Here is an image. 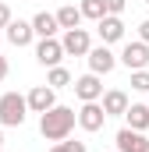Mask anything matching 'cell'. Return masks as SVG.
Masks as SVG:
<instances>
[{"label":"cell","mask_w":149,"mask_h":152,"mask_svg":"<svg viewBox=\"0 0 149 152\" xmlns=\"http://www.w3.org/2000/svg\"><path fill=\"white\" fill-rule=\"evenodd\" d=\"M71 127H74V110H68V106H50L46 113H39V131L50 142H64L71 134Z\"/></svg>","instance_id":"obj_1"},{"label":"cell","mask_w":149,"mask_h":152,"mask_svg":"<svg viewBox=\"0 0 149 152\" xmlns=\"http://www.w3.org/2000/svg\"><path fill=\"white\" fill-rule=\"evenodd\" d=\"M25 110H29L25 96H18V92L0 96V124L4 127H21L25 124Z\"/></svg>","instance_id":"obj_2"},{"label":"cell","mask_w":149,"mask_h":152,"mask_svg":"<svg viewBox=\"0 0 149 152\" xmlns=\"http://www.w3.org/2000/svg\"><path fill=\"white\" fill-rule=\"evenodd\" d=\"M60 50H64L68 57H85V53L92 50V42H89V32H85V28H64Z\"/></svg>","instance_id":"obj_3"},{"label":"cell","mask_w":149,"mask_h":152,"mask_svg":"<svg viewBox=\"0 0 149 152\" xmlns=\"http://www.w3.org/2000/svg\"><path fill=\"white\" fill-rule=\"evenodd\" d=\"M121 64H124L128 71H146V64H149V46H146V42H128L124 53H121Z\"/></svg>","instance_id":"obj_4"},{"label":"cell","mask_w":149,"mask_h":152,"mask_svg":"<svg viewBox=\"0 0 149 152\" xmlns=\"http://www.w3.org/2000/svg\"><path fill=\"white\" fill-rule=\"evenodd\" d=\"M117 152H149V142L142 131H131V127H121L117 131Z\"/></svg>","instance_id":"obj_5"},{"label":"cell","mask_w":149,"mask_h":152,"mask_svg":"<svg viewBox=\"0 0 149 152\" xmlns=\"http://www.w3.org/2000/svg\"><path fill=\"white\" fill-rule=\"evenodd\" d=\"M85 57H89V71H92V75H110L114 64H117V57L107 50V42H103V46H96V50H89Z\"/></svg>","instance_id":"obj_6"},{"label":"cell","mask_w":149,"mask_h":152,"mask_svg":"<svg viewBox=\"0 0 149 152\" xmlns=\"http://www.w3.org/2000/svg\"><path fill=\"white\" fill-rule=\"evenodd\" d=\"M74 96L82 99V103H96L100 96H103V85H100V75H82L78 81H74Z\"/></svg>","instance_id":"obj_7"},{"label":"cell","mask_w":149,"mask_h":152,"mask_svg":"<svg viewBox=\"0 0 149 152\" xmlns=\"http://www.w3.org/2000/svg\"><path fill=\"white\" fill-rule=\"evenodd\" d=\"M25 103H29V110H36V113H46L50 106H57V96H53V88H50V85H36V88L25 96Z\"/></svg>","instance_id":"obj_8"},{"label":"cell","mask_w":149,"mask_h":152,"mask_svg":"<svg viewBox=\"0 0 149 152\" xmlns=\"http://www.w3.org/2000/svg\"><path fill=\"white\" fill-rule=\"evenodd\" d=\"M74 120H78L85 131H100V127H103V120H107V113H103V106H100V103H85V106L74 113Z\"/></svg>","instance_id":"obj_9"},{"label":"cell","mask_w":149,"mask_h":152,"mask_svg":"<svg viewBox=\"0 0 149 152\" xmlns=\"http://www.w3.org/2000/svg\"><path fill=\"white\" fill-rule=\"evenodd\" d=\"M60 57H64V50H60V42H57V39H39L36 60L43 64V67H57V64H60Z\"/></svg>","instance_id":"obj_10"},{"label":"cell","mask_w":149,"mask_h":152,"mask_svg":"<svg viewBox=\"0 0 149 152\" xmlns=\"http://www.w3.org/2000/svg\"><path fill=\"white\" fill-rule=\"evenodd\" d=\"M32 36H36V32H32V21H21V18H18V21H14V18L7 21V42H14V46H29Z\"/></svg>","instance_id":"obj_11"},{"label":"cell","mask_w":149,"mask_h":152,"mask_svg":"<svg viewBox=\"0 0 149 152\" xmlns=\"http://www.w3.org/2000/svg\"><path fill=\"white\" fill-rule=\"evenodd\" d=\"M96 25H100V39H103V42H117V39L124 36V21H121L117 14H103Z\"/></svg>","instance_id":"obj_12"},{"label":"cell","mask_w":149,"mask_h":152,"mask_svg":"<svg viewBox=\"0 0 149 152\" xmlns=\"http://www.w3.org/2000/svg\"><path fill=\"white\" fill-rule=\"evenodd\" d=\"M57 28H60V25H57V18H53L50 11H39L36 18H32V32H36L39 39H53Z\"/></svg>","instance_id":"obj_13"},{"label":"cell","mask_w":149,"mask_h":152,"mask_svg":"<svg viewBox=\"0 0 149 152\" xmlns=\"http://www.w3.org/2000/svg\"><path fill=\"white\" fill-rule=\"evenodd\" d=\"M124 110H128V96H124L121 88H110V92L103 96V113L107 117H121Z\"/></svg>","instance_id":"obj_14"},{"label":"cell","mask_w":149,"mask_h":152,"mask_svg":"<svg viewBox=\"0 0 149 152\" xmlns=\"http://www.w3.org/2000/svg\"><path fill=\"white\" fill-rule=\"evenodd\" d=\"M121 117H128V127L131 131H146L149 127V106H142V103H131Z\"/></svg>","instance_id":"obj_15"},{"label":"cell","mask_w":149,"mask_h":152,"mask_svg":"<svg viewBox=\"0 0 149 152\" xmlns=\"http://www.w3.org/2000/svg\"><path fill=\"white\" fill-rule=\"evenodd\" d=\"M53 18H57V25H60V28H78V25H82V11H78L74 4H64Z\"/></svg>","instance_id":"obj_16"},{"label":"cell","mask_w":149,"mask_h":152,"mask_svg":"<svg viewBox=\"0 0 149 152\" xmlns=\"http://www.w3.org/2000/svg\"><path fill=\"white\" fill-rule=\"evenodd\" d=\"M82 18H92V21H100L103 14H107V7H103V0H82Z\"/></svg>","instance_id":"obj_17"},{"label":"cell","mask_w":149,"mask_h":152,"mask_svg":"<svg viewBox=\"0 0 149 152\" xmlns=\"http://www.w3.org/2000/svg\"><path fill=\"white\" fill-rule=\"evenodd\" d=\"M46 85H50V88L57 92V88H64V85H71V75H68V71H64V67L57 64V67H50V78H46Z\"/></svg>","instance_id":"obj_18"},{"label":"cell","mask_w":149,"mask_h":152,"mask_svg":"<svg viewBox=\"0 0 149 152\" xmlns=\"http://www.w3.org/2000/svg\"><path fill=\"white\" fill-rule=\"evenodd\" d=\"M131 88L149 92V71H131Z\"/></svg>","instance_id":"obj_19"},{"label":"cell","mask_w":149,"mask_h":152,"mask_svg":"<svg viewBox=\"0 0 149 152\" xmlns=\"http://www.w3.org/2000/svg\"><path fill=\"white\" fill-rule=\"evenodd\" d=\"M103 7H107V14H117V18H121V11H124V0H103Z\"/></svg>","instance_id":"obj_20"},{"label":"cell","mask_w":149,"mask_h":152,"mask_svg":"<svg viewBox=\"0 0 149 152\" xmlns=\"http://www.w3.org/2000/svg\"><path fill=\"white\" fill-rule=\"evenodd\" d=\"M60 149H64V152H85V142H68V138H64Z\"/></svg>","instance_id":"obj_21"},{"label":"cell","mask_w":149,"mask_h":152,"mask_svg":"<svg viewBox=\"0 0 149 152\" xmlns=\"http://www.w3.org/2000/svg\"><path fill=\"white\" fill-rule=\"evenodd\" d=\"M14 14H11V7L7 4H0V28H7V21H11Z\"/></svg>","instance_id":"obj_22"},{"label":"cell","mask_w":149,"mask_h":152,"mask_svg":"<svg viewBox=\"0 0 149 152\" xmlns=\"http://www.w3.org/2000/svg\"><path fill=\"white\" fill-rule=\"evenodd\" d=\"M139 36H142V39H139V42H146V46H149V18H146V21H142V25H139Z\"/></svg>","instance_id":"obj_23"},{"label":"cell","mask_w":149,"mask_h":152,"mask_svg":"<svg viewBox=\"0 0 149 152\" xmlns=\"http://www.w3.org/2000/svg\"><path fill=\"white\" fill-rule=\"evenodd\" d=\"M4 78H7V60L0 57V81H4Z\"/></svg>","instance_id":"obj_24"},{"label":"cell","mask_w":149,"mask_h":152,"mask_svg":"<svg viewBox=\"0 0 149 152\" xmlns=\"http://www.w3.org/2000/svg\"><path fill=\"white\" fill-rule=\"evenodd\" d=\"M50 152H64V149H60V142H57V145H53V149H50Z\"/></svg>","instance_id":"obj_25"},{"label":"cell","mask_w":149,"mask_h":152,"mask_svg":"<svg viewBox=\"0 0 149 152\" xmlns=\"http://www.w3.org/2000/svg\"><path fill=\"white\" fill-rule=\"evenodd\" d=\"M0 152H4V131H0Z\"/></svg>","instance_id":"obj_26"},{"label":"cell","mask_w":149,"mask_h":152,"mask_svg":"<svg viewBox=\"0 0 149 152\" xmlns=\"http://www.w3.org/2000/svg\"><path fill=\"white\" fill-rule=\"evenodd\" d=\"M142 4H149V0H142Z\"/></svg>","instance_id":"obj_27"}]
</instances>
